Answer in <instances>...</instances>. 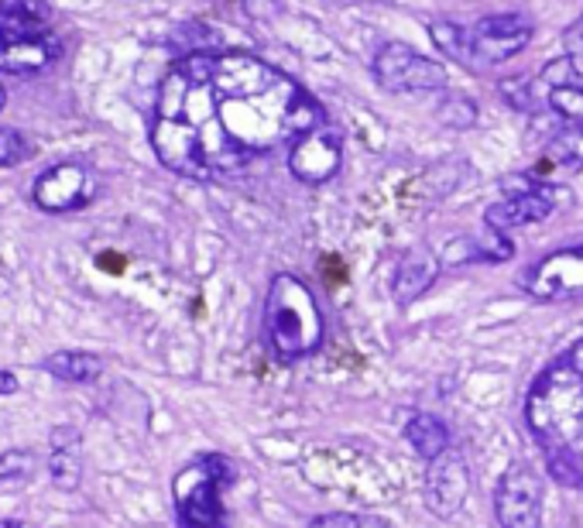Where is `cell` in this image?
Listing matches in <instances>:
<instances>
[{"label": "cell", "instance_id": "obj_1", "mask_svg": "<svg viewBox=\"0 0 583 528\" xmlns=\"http://www.w3.org/2000/svg\"><path fill=\"white\" fill-rule=\"evenodd\" d=\"M323 124L316 97L271 62L251 52H192L162 79L151 148L169 172L213 182Z\"/></svg>", "mask_w": 583, "mask_h": 528}, {"label": "cell", "instance_id": "obj_2", "mask_svg": "<svg viewBox=\"0 0 583 528\" xmlns=\"http://www.w3.org/2000/svg\"><path fill=\"white\" fill-rule=\"evenodd\" d=\"M525 426L553 480L583 491V368L560 357L525 395Z\"/></svg>", "mask_w": 583, "mask_h": 528}, {"label": "cell", "instance_id": "obj_3", "mask_svg": "<svg viewBox=\"0 0 583 528\" xmlns=\"http://www.w3.org/2000/svg\"><path fill=\"white\" fill-rule=\"evenodd\" d=\"M264 330L268 343L282 360H302L316 353L326 337V322L316 296L295 275H275L264 299Z\"/></svg>", "mask_w": 583, "mask_h": 528}, {"label": "cell", "instance_id": "obj_4", "mask_svg": "<svg viewBox=\"0 0 583 528\" xmlns=\"http://www.w3.org/2000/svg\"><path fill=\"white\" fill-rule=\"evenodd\" d=\"M230 477V464L220 454H207L192 460L185 470H179L172 484L175 515L182 528H223V505L220 487Z\"/></svg>", "mask_w": 583, "mask_h": 528}, {"label": "cell", "instance_id": "obj_5", "mask_svg": "<svg viewBox=\"0 0 583 528\" xmlns=\"http://www.w3.org/2000/svg\"><path fill=\"white\" fill-rule=\"evenodd\" d=\"M532 42V24L525 14H491L463 28V66L484 69L509 62Z\"/></svg>", "mask_w": 583, "mask_h": 528}, {"label": "cell", "instance_id": "obj_6", "mask_svg": "<svg viewBox=\"0 0 583 528\" xmlns=\"http://www.w3.org/2000/svg\"><path fill=\"white\" fill-rule=\"evenodd\" d=\"M374 76L384 90L392 93H433L446 90V69L433 59L412 52L402 42H388L374 56Z\"/></svg>", "mask_w": 583, "mask_h": 528}, {"label": "cell", "instance_id": "obj_7", "mask_svg": "<svg viewBox=\"0 0 583 528\" xmlns=\"http://www.w3.org/2000/svg\"><path fill=\"white\" fill-rule=\"evenodd\" d=\"M519 286L539 302H566L583 296V248H563L539 258L519 275Z\"/></svg>", "mask_w": 583, "mask_h": 528}, {"label": "cell", "instance_id": "obj_8", "mask_svg": "<svg viewBox=\"0 0 583 528\" xmlns=\"http://www.w3.org/2000/svg\"><path fill=\"white\" fill-rule=\"evenodd\" d=\"M494 515L501 528L542 525V477L529 464H512L501 474L494 491Z\"/></svg>", "mask_w": 583, "mask_h": 528}, {"label": "cell", "instance_id": "obj_9", "mask_svg": "<svg viewBox=\"0 0 583 528\" xmlns=\"http://www.w3.org/2000/svg\"><path fill=\"white\" fill-rule=\"evenodd\" d=\"M343 161V148H340V135L333 128H316L309 131L305 138H299L289 151V169L299 182L320 186L330 182L340 172Z\"/></svg>", "mask_w": 583, "mask_h": 528}, {"label": "cell", "instance_id": "obj_10", "mask_svg": "<svg viewBox=\"0 0 583 528\" xmlns=\"http://www.w3.org/2000/svg\"><path fill=\"white\" fill-rule=\"evenodd\" d=\"M34 202L49 213H66L90 202L93 196V179L83 166L76 161H62V166H52L49 172L38 176L34 189H31Z\"/></svg>", "mask_w": 583, "mask_h": 528}, {"label": "cell", "instance_id": "obj_11", "mask_svg": "<svg viewBox=\"0 0 583 528\" xmlns=\"http://www.w3.org/2000/svg\"><path fill=\"white\" fill-rule=\"evenodd\" d=\"M466 491H471V477H466V464L460 454L446 450L440 460L430 464V474H425V505L436 518H453L463 501Z\"/></svg>", "mask_w": 583, "mask_h": 528}, {"label": "cell", "instance_id": "obj_12", "mask_svg": "<svg viewBox=\"0 0 583 528\" xmlns=\"http://www.w3.org/2000/svg\"><path fill=\"white\" fill-rule=\"evenodd\" d=\"M556 186H546L542 192L532 196H504L501 202H491L484 210V223L491 230H515V227H529V223H542L556 213Z\"/></svg>", "mask_w": 583, "mask_h": 528}, {"label": "cell", "instance_id": "obj_13", "mask_svg": "<svg viewBox=\"0 0 583 528\" xmlns=\"http://www.w3.org/2000/svg\"><path fill=\"white\" fill-rule=\"evenodd\" d=\"M515 248L512 240L504 237L501 230H481V233H471V237H456L450 240L440 261L443 268H453V265H466V261H487V265H497V261H512Z\"/></svg>", "mask_w": 583, "mask_h": 528}, {"label": "cell", "instance_id": "obj_14", "mask_svg": "<svg viewBox=\"0 0 583 528\" xmlns=\"http://www.w3.org/2000/svg\"><path fill=\"white\" fill-rule=\"evenodd\" d=\"M49 477L59 491H76L83 477V442L72 426H56L49 436Z\"/></svg>", "mask_w": 583, "mask_h": 528}, {"label": "cell", "instance_id": "obj_15", "mask_svg": "<svg viewBox=\"0 0 583 528\" xmlns=\"http://www.w3.org/2000/svg\"><path fill=\"white\" fill-rule=\"evenodd\" d=\"M440 271H443V261H440V255H433L430 248L409 251V255L399 261L395 278H392V296H395V302H399V306L415 302L425 289L433 286Z\"/></svg>", "mask_w": 583, "mask_h": 528}, {"label": "cell", "instance_id": "obj_16", "mask_svg": "<svg viewBox=\"0 0 583 528\" xmlns=\"http://www.w3.org/2000/svg\"><path fill=\"white\" fill-rule=\"evenodd\" d=\"M49 4L46 0H0V31L8 46L24 42V38H46L49 34Z\"/></svg>", "mask_w": 583, "mask_h": 528}, {"label": "cell", "instance_id": "obj_17", "mask_svg": "<svg viewBox=\"0 0 583 528\" xmlns=\"http://www.w3.org/2000/svg\"><path fill=\"white\" fill-rule=\"evenodd\" d=\"M62 46L56 38H24V42H11L4 52H0V69L4 72H18V76H34L49 69L59 59Z\"/></svg>", "mask_w": 583, "mask_h": 528}, {"label": "cell", "instance_id": "obj_18", "mask_svg": "<svg viewBox=\"0 0 583 528\" xmlns=\"http://www.w3.org/2000/svg\"><path fill=\"white\" fill-rule=\"evenodd\" d=\"M405 439H409V446H412V450L425 464L440 460L450 450V429H446V422L436 419V416H430V412H415L405 422Z\"/></svg>", "mask_w": 583, "mask_h": 528}, {"label": "cell", "instance_id": "obj_19", "mask_svg": "<svg viewBox=\"0 0 583 528\" xmlns=\"http://www.w3.org/2000/svg\"><path fill=\"white\" fill-rule=\"evenodd\" d=\"M46 371L69 385H90L103 375V360L90 350H59L46 357Z\"/></svg>", "mask_w": 583, "mask_h": 528}, {"label": "cell", "instance_id": "obj_20", "mask_svg": "<svg viewBox=\"0 0 583 528\" xmlns=\"http://www.w3.org/2000/svg\"><path fill=\"white\" fill-rule=\"evenodd\" d=\"M550 161H556V166L563 169H583V120H570V124H563L550 148H546Z\"/></svg>", "mask_w": 583, "mask_h": 528}, {"label": "cell", "instance_id": "obj_21", "mask_svg": "<svg viewBox=\"0 0 583 528\" xmlns=\"http://www.w3.org/2000/svg\"><path fill=\"white\" fill-rule=\"evenodd\" d=\"M309 528H395V525L368 511H330V515H316L309 521Z\"/></svg>", "mask_w": 583, "mask_h": 528}, {"label": "cell", "instance_id": "obj_22", "mask_svg": "<svg viewBox=\"0 0 583 528\" xmlns=\"http://www.w3.org/2000/svg\"><path fill=\"white\" fill-rule=\"evenodd\" d=\"M34 470V454L28 450H4L0 454V480H21Z\"/></svg>", "mask_w": 583, "mask_h": 528}, {"label": "cell", "instance_id": "obj_23", "mask_svg": "<svg viewBox=\"0 0 583 528\" xmlns=\"http://www.w3.org/2000/svg\"><path fill=\"white\" fill-rule=\"evenodd\" d=\"M501 97L504 100H509L515 110H535V97H532V87L525 83V79L522 76H512V79H504V83H501Z\"/></svg>", "mask_w": 583, "mask_h": 528}, {"label": "cell", "instance_id": "obj_24", "mask_svg": "<svg viewBox=\"0 0 583 528\" xmlns=\"http://www.w3.org/2000/svg\"><path fill=\"white\" fill-rule=\"evenodd\" d=\"M446 124H453V128H471L474 120H478V107L471 103V100H463V97H456L443 113H440Z\"/></svg>", "mask_w": 583, "mask_h": 528}, {"label": "cell", "instance_id": "obj_25", "mask_svg": "<svg viewBox=\"0 0 583 528\" xmlns=\"http://www.w3.org/2000/svg\"><path fill=\"white\" fill-rule=\"evenodd\" d=\"M24 155H28V145L21 141V135L0 131V166H18Z\"/></svg>", "mask_w": 583, "mask_h": 528}, {"label": "cell", "instance_id": "obj_26", "mask_svg": "<svg viewBox=\"0 0 583 528\" xmlns=\"http://www.w3.org/2000/svg\"><path fill=\"white\" fill-rule=\"evenodd\" d=\"M563 46H566V56H573V59H583V11H580V18L566 28V34H563Z\"/></svg>", "mask_w": 583, "mask_h": 528}, {"label": "cell", "instance_id": "obj_27", "mask_svg": "<svg viewBox=\"0 0 583 528\" xmlns=\"http://www.w3.org/2000/svg\"><path fill=\"white\" fill-rule=\"evenodd\" d=\"M14 391H18V378H14L11 371L0 368V398H8V395H14Z\"/></svg>", "mask_w": 583, "mask_h": 528}, {"label": "cell", "instance_id": "obj_28", "mask_svg": "<svg viewBox=\"0 0 583 528\" xmlns=\"http://www.w3.org/2000/svg\"><path fill=\"white\" fill-rule=\"evenodd\" d=\"M0 528H34L28 521H18V518H0Z\"/></svg>", "mask_w": 583, "mask_h": 528}, {"label": "cell", "instance_id": "obj_29", "mask_svg": "<svg viewBox=\"0 0 583 528\" xmlns=\"http://www.w3.org/2000/svg\"><path fill=\"white\" fill-rule=\"evenodd\" d=\"M8 49V38H4V31H0V52H4Z\"/></svg>", "mask_w": 583, "mask_h": 528}, {"label": "cell", "instance_id": "obj_30", "mask_svg": "<svg viewBox=\"0 0 583 528\" xmlns=\"http://www.w3.org/2000/svg\"><path fill=\"white\" fill-rule=\"evenodd\" d=\"M4 100H8V97H4V87H0V107H4Z\"/></svg>", "mask_w": 583, "mask_h": 528}]
</instances>
